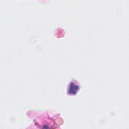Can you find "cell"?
<instances>
[{
    "label": "cell",
    "instance_id": "1",
    "mask_svg": "<svg viewBox=\"0 0 129 129\" xmlns=\"http://www.w3.org/2000/svg\"><path fill=\"white\" fill-rule=\"evenodd\" d=\"M79 90V87L74 82H71L70 83L69 87L68 90V93L69 94L75 95Z\"/></svg>",
    "mask_w": 129,
    "mask_h": 129
}]
</instances>
